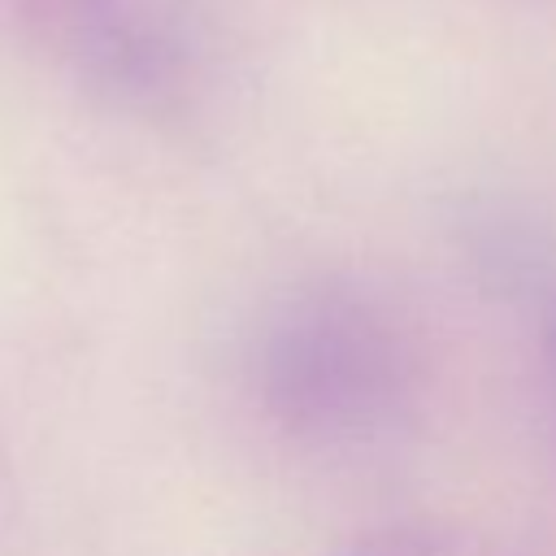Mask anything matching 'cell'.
Wrapping results in <instances>:
<instances>
[{"mask_svg":"<svg viewBox=\"0 0 556 556\" xmlns=\"http://www.w3.org/2000/svg\"><path fill=\"white\" fill-rule=\"evenodd\" d=\"M269 417L308 443L391 434L417 400V339L378 295L317 282L287 295L256 352Z\"/></svg>","mask_w":556,"mask_h":556,"instance_id":"obj_1","label":"cell"},{"mask_svg":"<svg viewBox=\"0 0 556 556\" xmlns=\"http://www.w3.org/2000/svg\"><path fill=\"white\" fill-rule=\"evenodd\" d=\"M339 556H495V547L452 521H395L352 539Z\"/></svg>","mask_w":556,"mask_h":556,"instance_id":"obj_2","label":"cell"}]
</instances>
